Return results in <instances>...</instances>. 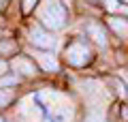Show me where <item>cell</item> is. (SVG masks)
<instances>
[{
	"mask_svg": "<svg viewBox=\"0 0 128 122\" xmlns=\"http://www.w3.org/2000/svg\"><path fill=\"white\" fill-rule=\"evenodd\" d=\"M38 101H41V105L49 111L47 122H64L68 118L70 105L66 103V99H64L62 94H58V92H54V90H43L41 94H38Z\"/></svg>",
	"mask_w": 128,
	"mask_h": 122,
	"instance_id": "cell-1",
	"label": "cell"
},
{
	"mask_svg": "<svg viewBox=\"0 0 128 122\" xmlns=\"http://www.w3.org/2000/svg\"><path fill=\"white\" fill-rule=\"evenodd\" d=\"M34 2H36V0H24V11H26V13H30L32 7H34Z\"/></svg>",
	"mask_w": 128,
	"mask_h": 122,
	"instance_id": "cell-13",
	"label": "cell"
},
{
	"mask_svg": "<svg viewBox=\"0 0 128 122\" xmlns=\"http://www.w3.org/2000/svg\"><path fill=\"white\" fill-rule=\"evenodd\" d=\"M88 34H90L98 45H102V47L107 45V36H105V32H102V28L98 26V24H88Z\"/></svg>",
	"mask_w": 128,
	"mask_h": 122,
	"instance_id": "cell-8",
	"label": "cell"
},
{
	"mask_svg": "<svg viewBox=\"0 0 128 122\" xmlns=\"http://www.w3.org/2000/svg\"><path fill=\"white\" fill-rule=\"evenodd\" d=\"M124 2H128V0H124Z\"/></svg>",
	"mask_w": 128,
	"mask_h": 122,
	"instance_id": "cell-17",
	"label": "cell"
},
{
	"mask_svg": "<svg viewBox=\"0 0 128 122\" xmlns=\"http://www.w3.org/2000/svg\"><path fill=\"white\" fill-rule=\"evenodd\" d=\"M17 84V77H2L0 79V88H4V86H15Z\"/></svg>",
	"mask_w": 128,
	"mask_h": 122,
	"instance_id": "cell-11",
	"label": "cell"
},
{
	"mask_svg": "<svg viewBox=\"0 0 128 122\" xmlns=\"http://www.w3.org/2000/svg\"><path fill=\"white\" fill-rule=\"evenodd\" d=\"M13 101V92L11 90H0V107H4Z\"/></svg>",
	"mask_w": 128,
	"mask_h": 122,
	"instance_id": "cell-10",
	"label": "cell"
},
{
	"mask_svg": "<svg viewBox=\"0 0 128 122\" xmlns=\"http://www.w3.org/2000/svg\"><path fill=\"white\" fill-rule=\"evenodd\" d=\"M109 22V26L113 28V32H118L120 36H128V22L122 17H109L107 19Z\"/></svg>",
	"mask_w": 128,
	"mask_h": 122,
	"instance_id": "cell-9",
	"label": "cell"
},
{
	"mask_svg": "<svg viewBox=\"0 0 128 122\" xmlns=\"http://www.w3.org/2000/svg\"><path fill=\"white\" fill-rule=\"evenodd\" d=\"M6 71V62H2V60H0V73H4Z\"/></svg>",
	"mask_w": 128,
	"mask_h": 122,
	"instance_id": "cell-15",
	"label": "cell"
},
{
	"mask_svg": "<svg viewBox=\"0 0 128 122\" xmlns=\"http://www.w3.org/2000/svg\"><path fill=\"white\" fill-rule=\"evenodd\" d=\"M11 67H13L17 73L26 75V77H34V75H36V67H34V62H30V60L24 58V56H19V58H13Z\"/></svg>",
	"mask_w": 128,
	"mask_h": 122,
	"instance_id": "cell-6",
	"label": "cell"
},
{
	"mask_svg": "<svg viewBox=\"0 0 128 122\" xmlns=\"http://www.w3.org/2000/svg\"><path fill=\"white\" fill-rule=\"evenodd\" d=\"M30 41L36 47H43V49H51L54 43H56V39L49 34V32H45L41 26H32L30 28Z\"/></svg>",
	"mask_w": 128,
	"mask_h": 122,
	"instance_id": "cell-4",
	"label": "cell"
},
{
	"mask_svg": "<svg viewBox=\"0 0 128 122\" xmlns=\"http://www.w3.org/2000/svg\"><path fill=\"white\" fill-rule=\"evenodd\" d=\"M34 58H36V62L41 64L45 71H58V60L54 58L51 54H47V51H34Z\"/></svg>",
	"mask_w": 128,
	"mask_h": 122,
	"instance_id": "cell-7",
	"label": "cell"
},
{
	"mask_svg": "<svg viewBox=\"0 0 128 122\" xmlns=\"http://www.w3.org/2000/svg\"><path fill=\"white\" fill-rule=\"evenodd\" d=\"M41 22L51 30H60L64 26V22H66V11L56 0H47L41 9Z\"/></svg>",
	"mask_w": 128,
	"mask_h": 122,
	"instance_id": "cell-2",
	"label": "cell"
},
{
	"mask_svg": "<svg viewBox=\"0 0 128 122\" xmlns=\"http://www.w3.org/2000/svg\"><path fill=\"white\" fill-rule=\"evenodd\" d=\"M66 60H68L73 67H83V64L90 62V49H88L83 43H73V45L66 49Z\"/></svg>",
	"mask_w": 128,
	"mask_h": 122,
	"instance_id": "cell-3",
	"label": "cell"
},
{
	"mask_svg": "<svg viewBox=\"0 0 128 122\" xmlns=\"http://www.w3.org/2000/svg\"><path fill=\"white\" fill-rule=\"evenodd\" d=\"M0 122H2V120H0Z\"/></svg>",
	"mask_w": 128,
	"mask_h": 122,
	"instance_id": "cell-18",
	"label": "cell"
},
{
	"mask_svg": "<svg viewBox=\"0 0 128 122\" xmlns=\"http://www.w3.org/2000/svg\"><path fill=\"white\" fill-rule=\"evenodd\" d=\"M19 113L26 122H41V107L34 103V99H26L19 107Z\"/></svg>",
	"mask_w": 128,
	"mask_h": 122,
	"instance_id": "cell-5",
	"label": "cell"
},
{
	"mask_svg": "<svg viewBox=\"0 0 128 122\" xmlns=\"http://www.w3.org/2000/svg\"><path fill=\"white\" fill-rule=\"evenodd\" d=\"M13 43H11V41H6V43H2V45H0V51H11V49H13Z\"/></svg>",
	"mask_w": 128,
	"mask_h": 122,
	"instance_id": "cell-14",
	"label": "cell"
},
{
	"mask_svg": "<svg viewBox=\"0 0 128 122\" xmlns=\"http://www.w3.org/2000/svg\"><path fill=\"white\" fill-rule=\"evenodd\" d=\"M105 7H107V11H118V0H105Z\"/></svg>",
	"mask_w": 128,
	"mask_h": 122,
	"instance_id": "cell-12",
	"label": "cell"
},
{
	"mask_svg": "<svg viewBox=\"0 0 128 122\" xmlns=\"http://www.w3.org/2000/svg\"><path fill=\"white\" fill-rule=\"evenodd\" d=\"M6 5V0H0V9H2V7H4Z\"/></svg>",
	"mask_w": 128,
	"mask_h": 122,
	"instance_id": "cell-16",
	"label": "cell"
}]
</instances>
